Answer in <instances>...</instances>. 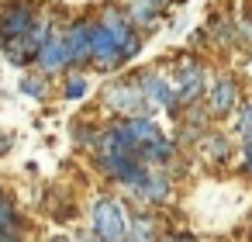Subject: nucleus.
<instances>
[{"instance_id": "nucleus-1", "label": "nucleus", "mask_w": 252, "mask_h": 242, "mask_svg": "<svg viewBox=\"0 0 252 242\" xmlns=\"http://www.w3.org/2000/svg\"><path fill=\"white\" fill-rule=\"evenodd\" d=\"M173 107H169V118H183V111L187 107H193V104H200V97H204V90H207V63L204 59H197V56H180L176 63H173Z\"/></svg>"}, {"instance_id": "nucleus-2", "label": "nucleus", "mask_w": 252, "mask_h": 242, "mask_svg": "<svg viewBox=\"0 0 252 242\" xmlns=\"http://www.w3.org/2000/svg\"><path fill=\"white\" fill-rule=\"evenodd\" d=\"M128 228H131V207L121 197L100 194L90 204V232L100 242H128Z\"/></svg>"}, {"instance_id": "nucleus-3", "label": "nucleus", "mask_w": 252, "mask_h": 242, "mask_svg": "<svg viewBox=\"0 0 252 242\" xmlns=\"http://www.w3.org/2000/svg\"><path fill=\"white\" fill-rule=\"evenodd\" d=\"M100 104L114 118H145V114H152L145 97H142V90H138V83H135V76L107 80V87L100 90Z\"/></svg>"}, {"instance_id": "nucleus-4", "label": "nucleus", "mask_w": 252, "mask_h": 242, "mask_svg": "<svg viewBox=\"0 0 252 242\" xmlns=\"http://www.w3.org/2000/svg\"><path fill=\"white\" fill-rule=\"evenodd\" d=\"M97 21L111 32V38H114V42H118V49H121V63L128 66V63L142 52V32L131 25L128 11H125L121 4H104V7H100V14H97Z\"/></svg>"}, {"instance_id": "nucleus-5", "label": "nucleus", "mask_w": 252, "mask_h": 242, "mask_svg": "<svg viewBox=\"0 0 252 242\" xmlns=\"http://www.w3.org/2000/svg\"><path fill=\"white\" fill-rule=\"evenodd\" d=\"M87 28H90V69H97V73H118L125 63H121V49L111 38V32L97 18H87Z\"/></svg>"}, {"instance_id": "nucleus-6", "label": "nucleus", "mask_w": 252, "mask_h": 242, "mask_svg": "<svg viewBox=\"0 0 252 242\" xmlns=\"http://www.w3.org/2000/svg\"><path fill=\"white\" fill-rule=\"evenodd\" d=\"M125 194L135 197V201L145 204V207H159V204L169 201V194H173V180H169L166 170H152V166H145L142 176H138L135 183L125 187Z\"/></svg>"}, {"instance_id": "nucleus-7", "label": "nucleus", "mask_w": 252, "mask_h": 242, "mask_svg": "<svg viewBox=\"0 0 252 242\" xmlns=\"http://www.w3.org/2000/svg\"><path fill=\"white\" fill-rule=\"evenodd\" d=\"M38 4L35 0H7L0 7V42H11V38H21L35 28L38 21Z\"/></svg>"}, {"instance_id": "nucleus-8", "label": "nucleus", "mask_w": 252, "mask_h": 242, "mask_svg": "<svg viewBox=\"0 0 252 242\" xmlns=\"http://www.w3.org/2000/svg\"><path fill=\"white\" fill-rule=\"evenodd\" d=\"M238 104H242V87H238V80L235 76H218L211 87H207V94H204V111H207V118H214V121H221V118H231L235 111H238Z\"/></svg>"}, {"instance_id": "nucleus-9", "label": "nucleus", "mask_w": 252, "mask_h": 242, "mask_svg": "<svg viewBox=\"0 0 252 242\" xmlns=\"http://www.w3.org/2000/svg\"><path fill=\"white\" fill-rule=\"evenodd\" d=\"M35 69H38L42 76H59V73H69V56H66V38H63V28H52V35L42 42L38 59H35Z\"/></svg>"}, {"instance_id": "nucleus-10", "label": "nucleus", "mask_w": 252, "mask_h": 242, "mask_svg": "<svg viewBox=\"0 0 252 242\" xmlns=\"http://www.w3.org/2000/svg\"><path fill=\"white\" fill-rule=\"evenodd\" d=\"M135 83H138V90H142V97H145V104H149V111H156V107H173V83H169V76H162L159 69H138L135 73Z\"/></svg>"}, {"instance_id": "nucleus-11", "label": "nucleus", "mask_w": 252, "mask_h": 242, "mask_svg": "<svg viewBox=\"0 0 252 242\" xmlns=\"http://www.w3.org/2000/svg\"><path fill=\"white\" fill-rule=\"evenodd\" d=\"M63 38H66V56H69V69H87L90 66V28H87V18H76L63 28Z\"/></svg>"}, {"instance_id": "nucleus-12", "label": "nucleus", "mask_w": 252, "mask_h": 242, "mask_svg": "<svg viewBox=\"0 0 252 242\" xmlns=\"http://www.w3.org/2000/svg\"><path fill=\"white\" fill-rule=\"evenodd\" d=\"M173 4V0H128V18H131V25L138 28V32H152L156 28V21L166 14V7Z\"/></svg>"}, {"instance_id": "nucleus-13", "label": "nucleus", "mask_w": 252, "mask_h": 242, "mask_svg": "<svg viewBox=\"0 0 252 242\" xmlns=\"http://www.w3.org/2000/svg\"><path fill=\"white\" fill-rule=\"evenodd\" d=\"M0 49H4V59L18 69H32L35 59H38V42L32 35H21V38H11V42H0Z\"/></svg>"}, {"instance_id": "nucleus-14", "label": "nucleus", "mask_w": 252, "mask_h": 242, "mask_svg": "<svg viewBox=\"0 0 252 242\" xmlns=\"http://www.w3.org/2000/svg\"><path fill=\"white\" fill-rule=\"evenodd\" d=\"M128 242H159V221H156V214H149V211L131 214Z\"/></svg>"}, {"instance_id": "nucleus-15", "label": "nucleus", "mask_w": 252, "mask_h": 242, "mask_svg": "<svg viewBox=\"0 0 252 242\" xmlns=\"http://www.w3.org/2000/svg\"><path fill=\"white\" fill-rule=\"evenodd\" d=\"M7 232H25V218L18 214V207H14V201H11V194L0 187V235H7Z\"/></svg>"}, {"instance_id": "nucleus-16", "label": "nucleus", "mask_w": 252, "mask_h": 242, "mask_svg": "<svg viewBox=\"0 0 252 242\" xmlns=\"http://www.w3.org/2000/svg\"><path fill=\"white\" fill-rule=\"evenodd\" d=\"M18 90H21L25 97L45 101V97H49V76H42L38 69H35V73H28V69H25V76L18 80Z\"/></svg>"}, {"instance_id": "nucleus-17", "label": "nucleus", "mask_w": 252, "mask_h": 242, "mask_svg": "<svg viewBox=\"0 0 252 242\" xmlns=\"http://www.w3.org/2000/svg\"><path fill=\"white\" fill-rule=\"evenodd\" d=\"M87 94H90V80L80 69H69L63 76V101H83Z\"/></svg>"}, {"instance_id": "nucleus-18", "label": "nucleus", "mask_w": 252, "mask_h": 242, "mask_svg": "<svg viewBox=\"0 0 252 242\" xmlns=\"http://www.w3.org/2000/svg\"><path fill=\"white\" fill-rule=\"evenodd\" d=\"M97 135H100V125H94V121H73V142H76L80 149H90V152H94Z\"/></svg>"}, {"instance_id": "nucleus-19", "label": "nucleus", "mask_w": 252, "mask_h": 242, "mask_svg": "<svg viewBox=\"0 0 252 242\" xmlns=\"http://www.w3.org/2000/svg\"><path fill=\"white\" fill-rule=\"evenodd\" d=\"M235 135L242 142H252V101H242L235 111Z\"/></svg>"}, {"instance_id": "nucleus-20", "label": "nucleus", "mask_w": 252, "mask_h": 242, "mask_svg": "<svg viewBox=\"0 0 252 242\" xmlns=\"http://www.w3.org/2000/svg\"><path fill=\"white\" fill-rule=\"evenodd\" d=\"M200 142H204V152H211L214 159H228V152H231V138L221 135V132H211V135H204Z\"/></svg>"}, {"instance_id": "nucleus-21", "label": "nucleus", "mask_w": 252, "mask_h": 242, "mask_svg": "<svg viewBox=\"0 0 252 242\" xmlns=\"http://www.w3.org/2000/svg\"><path fill=\"white\" fill-rule=\"evenodd\" d=\"M238 173L245 180H252V142H242V156H238Z\"/></svg>"}, {"instance_id": "nucleus-22", "label": "nucleus", "mask_w": 252, "mask_h": 242, "mask_svg": "<svg viewBox=\"0 0 252 242\" xmlns=\"http://www.w3.org/2000/svg\"><path fill=\"white\" fill-rule=\"evenodd\" d=\"M235 28H238V38L252 45V11H245V14H242V21H235Z\"/></svg>"}, {"instance_id": "nucleus-23", "label": "nucleus", "mask_w": 252, "mask_h": 242, "mask_svg": "<svg viewBox=\"0 0 252 242\" xmlns=\"http://www.w3.org/2000/svg\"><path fill=\"white\" fill-rule=\"evenodd\" d=\"M11 145H14V135H4V138H0V156H7Z\"/></svg>"}, {"instance_id": "nucleus-24", "label": "nucleus", "mask_w": 252, "mask_h": 242, "mask_svg": "<svg viewBox=\"0 0 252 242\" xmlns=\"http://www.w3.org/2000/svg\"><path fill=\"white\" fill-rule=\"evenodd\" d=\"M0 242H25V235H18V232H7V235H0Z\"/></svg>"}, {"instance_id": "nucleus-25", "label": "nucleus", "mask_w": 252, "mask_h": 242, "mask_svg": "<svg viewBox=\"0 0 252 242\" xmlns=\"http://www.w3.org/2000/svg\"><path fill=\"white\" fill-rule=\"evenodd\" d=\"M173 242H197V239L187 235V232H173Z\"/></svg>"}, {"instance_id": "nucleus-26", "label": "nucleus", "mask_w": 252, "mask_h": 242, "mask_svg": "<svg viewBox=\"0 0 252 242\" xmlns=\"http://www.w3.org/2000/svg\"><path fill=\"white\" fill-rule=\"evenodd\" d=\"M80 242H100V239H97V235H94V232H87V235H83V239H80Z\"/></svg>"}, {"instance_id": "nucleus-27", "label": "nucleus", "mask_w": 252, "mask_h": 242, "mask_svg": "<svg viewBox=\"0 0 252 242\" xmlns=\"http://www.w3.org/2000/svg\"><path fill=\"white\" fill-rule=\"evenodd\" d=\"M245 73H249V80H252V52H249V59H245Z\"/></svg>"}, {"instance_id": "nucleus-28", "label": "nucleus", "mask_w": 252, "mask_h": 242, "mask_svg": "<svg viewBox=\"0 0 252 242\" xmlns=\"http://www.w3.org/2000/svg\"><path fill=\"white\" fill-rule=\"evenodd\" d=\"M45 242H69L66 235H52V239H45Z\"/></svg>"}, {"instance_id": "nucleus-29", "label": "nucleus", "mask_w": 252, "mask_h": 242, "mask_svg": "<svg viewBox=\"0 0 252 242\" xmlns=\"http://www.w3.org/2000/svg\"><path fill=\"white\" fill-rule=\"evenodd\" d=\"M249 232H252V218H249Z\"/></svg>"}]
</instances>
